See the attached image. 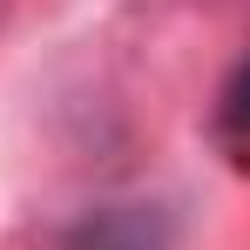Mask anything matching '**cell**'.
Masks as SVG:
<instances>
[{"instance_id":"6da1fadb","label":"cell","mask_w":250,"mask_h":250,"mask_svg":"<svg viewBox=\"0 0 250 250\" xmlns=\"http://www.w3.org/2000/svg\"><path fill=\"white\" fill-rule=\"evenodd\" d=\"M75 250H169V216L156 203H115L95 223H82Z\"/></svg>"},{"instance_id":"7a4b0ae2","label":"cell","mask_w":250,"mask_h":250,"mask_svg":"<svg viewBox=\"0 0 250 250\" xmlns=\"http://www.w3.org/2000/svg\"><path fill=\"white\" fill-rule=\"evenodd\" d=\"M216 135H223L230 156H244V163H250V61L230 75L223 102H216Z\"/></svg>"}]
</instances>
